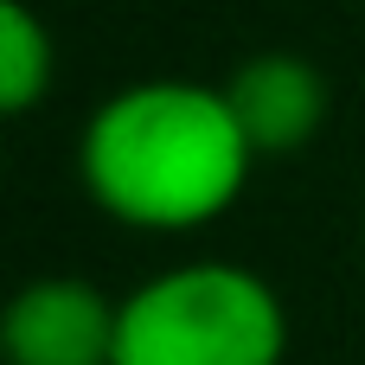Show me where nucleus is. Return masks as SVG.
<instances>
[{
	"instance_id": "f257e3e1",
	"label": "nucleus",
	"mask_w": 365,
	"mask_h": 365,
	"mask_svg": "<svg viewBox=\"0 0 365 365\" xmlns=\"http://www.w3.org/2000/svg\"><path fill=\"white\" fill-rule=\"evenodd\" d=\"M257 167L231 96L192 77H148L115 90L77 135V180L96 212L128 231H199L244 199Z\"/></svg>"
},
{
	"instance_id": "f03ea898",
	"label": "nucleus",
	"mask_w": 365,
	"mask_h": 365,
	"mask_svg": "<svg viewBox=\"0 0 365 365\" xmlns=\"http://www.w3.org/2000/svg\"><path fill=\"white\" fill-rule=\"evenodd\" d=\"M282 295L244 263H180L122 295L115 365H282Z\"/></svg>"
},
{
	"instance_id": "7ed1b4c3",
	"label": "nucleus",
	"mask_w": 365,
	"mask_h": 365,
	"mask_svg": "<svg viewBox=\"0 0 365 365\" xmlns=\"http://www.w3.org/2000/svg\"><path fill=\"white\" fill-rule=\"evenodd\" d=\"M115 321L122 302H109L83 276H38L6 302L0 346L6 365H115Z\"/></svg>"
},
{
	"instance_id": "20e7f679",
	"label": "nucleus",
	"mask_w": 365,
	"mask_h": 365,
	"mask_svg": "<svg viewBox=\"0 0 365 365\" xmlns=\"http://www.w3.org/2000/svg\"><path fill=\"white\" fill-rule=\"evenodd\" d=\"M231 96V115L237 128L250 135L257 160H282V154H302L321 128H327V77L295 58V51H263L250 64H237V77L225 83Z\"/></svg>"
},
{
	"instance_id": "39448f33",
	"label": "nucleus",
	"mask_w": 365,
	"mask_h": 365,
	"mask_svg": "<svg viewBox=\"0 0 365 365\" xmlns=\"http://www.w3.org/2000/svg\"><path fill=\"white\" fill-rule=\"evenodd\" d=\"M51 77H58L51 26H45L26 0H6V6H0V109H6V115L38 109V96L51 90Z\"/></svg>"
}]
</instances>
